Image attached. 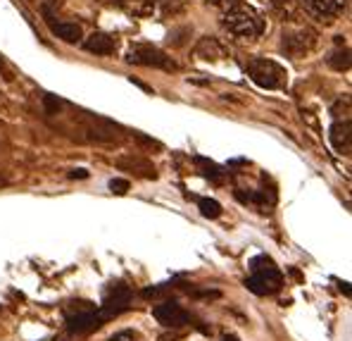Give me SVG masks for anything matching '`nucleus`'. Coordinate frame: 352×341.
I'll use <instances>...</instances> for the list:
<instances>
[{"label": "nucleus", "mask_w": 352, "mask_h": 341, "mask_svg": "<svg viewBox=\"0 0 352 341\" xmlns=\"http://www.w3.org/2000/svg\"><path fill=\"white\" fill-rule=\"evenodd\" d=\"M245 287L257 296H271L284 287V274L274 265V260L266 255H257L250 263V277L245 282Z\"/></svg>", "instance_id": "obj_1"}, {"label": "nucleus", "mask_w": 352, "mask_h": 341, "mask_svg": "<svg viewBox=\"0 0 352 341\" xmlns=\"http://www.w3.org/2000/svg\"><path fill=\"white\" fill-rule=\"evenodd\" d=\"M224 27L231 36L253 41L264 34V19L250 8H231L224 17Z\"/></svg>", "instance_id": "obj_2"}, {"label": "nucleus", "mask_w": 352, "mask_h": 341, "mask_svg": "<svg viewBox=\"0 0 352 341\" xmlns=\"http://www.w3.org/2000/svg\"><path fill=\"white\" fill-rule=\"evenodd\" d=\"M250 79L257 84L260 89H266V91H276V89H284L286 82H288V72L281 67L279 62L266 58H253L245 64Z\"/></svg>", "instance_id": "obj_3"}, {"label": "nucleus", "mask_w": 352, "mask_h": 341, "mask_svg": "<svg viewBox=\"0 0 352 341\" xmlns=\"http://www.w3.org/2000/svg\"><path fill=\"white\" fill-rule=\"evenodd\" d=\"M316 46V34L310 27L286 29L281 36V50L290 58H305Z\"/></svg>", "instance_id": "obj_4"}, {"label": "nucleus", "mask_w": 352, "mask_h": 341, "mask_svg": "<svg viewBox=\"0 0 352 341\" xmlns=\"http://www.w3.org/2000/svg\"><path fill=\"white\" fill-rule=\"evenodd\" d=\"M127 62L140 64V67H155V69H176L172 58H167L162 50L148 46V43H134L127 50Z\"/></svg>", "instance_id": "obj_5"}, {"label": "nucleus", "mask_w": 352, "mask_h": 341, "mask_svg": "<svg viewBox=\"0 0 352 341\" xmlns=\"http://www.w3.org/2000/svg\"><path fill=\"white\" fill-rule=\"evenodd\" d=\"M129 303H131V289L124 287V284H112V287L108 289V294H105L103 305L98 308L100 320L105 322V320L114 318V315H119L122 310H127Z\"/></svg>", "instance_id": "obj_6"}, {"label": "nucleus", "mask_w": 352, "mask_h": 341, "mask_svg": "<svg viewBox=\"0 0 352 341\" xmlns=\"http://www.w3.org/2000/svg\"><path fill=\"white\" fill-rule=\"evenodd\" d=\"M153 315L160 325H164L169 329H179L184 325H188V313L179 303H174V301H164V303L155 305Z\"/></svg>", "instance_id": "obj_7"}, {"label": "nucleus", "mask_w": 352, "mask_h": 341, "mask_svg": "<svg viewBox=\"0 0 352 341\" xmlns=\"http://www.w3.org/2000/svg\"><path fill=\"white\" fill-rule=\"evenodd\" d=\"M329 139H331V146H334L338 153L350 155L352 148V124L350 119H343V122H334L329 129Z\"/></svg>", "instance_id": "obj_8"}, {"label": "nucleus", "mask_w": 352, "mask_h": 341, "mask_svg": "<svg viewBox=\"0 0 352 341\" xmlns=\"http://www.w3.org/2000/svg\"><path fill=\"white\" fill-rule=\"evenodd\" d=\"M114 165H117L119 169H124V172L140 174L143 179H158V169H155V165L145 158H138V155H124V158H119Z\"/></svg>", "instance_id": "obj_9"}, {"label": "nucleus", "mask_w": 352, "mask_h": 341, "mask_svg": "<svg viewBox=\"0 0 352 341\" xmlns=\"http://www.w3.org/2000/svg\"><path fill=\"white\" fill-rule=\"evenodd\" d=\"M305 5H307V10L312 14H316V17L334 19L343 12L348 0H305Z\"/></svg>", "instance_id": "obj_10"}, {"label": "nucleus", "mask_w": 352, "mask_h": 341, "mask_svg": "<svg viewBox=\"0 0 352 341\" xmlns=\"http://www.w3.org/2000/svg\"><path fill=\"white\" fill-rule=\"evenodd\" d=\"M84 48L93 55H112L114 48H117V41L105 32H93L86 41H84Z\"/></svg>", "instance_id": "obj_11"}, {"label": "nucleus", "mask_w": 352, "mask_h": 341, "mask_svg": "<svg viewBox=\"0 0 352 341\" xmlns=\"http://www.w3.org/2000/svg\"><path fill=\"white\" fill-rule=\"evenodd\" d=\"M195 55L203 60H219V58H224V46H221L217 38L205 36V38H200L198 46H195Z\"/></svg>", "instance_id": "obj_12"}, {"label": "nucleus", "mask_w": 352, "mask_h": 341, "mask_svg": "<svg viewBox=\"0 0 352 341\" xmlns=\"http://www.w3.org/2000/svg\"><path fill=\"white\" fill-rule=\"evenodd\" d=\"M53 34L58 38H62L64 43H77L81 41V27L74 22H60V24H53Z\"/></svg>", "instance_id": "obj_13"}, {"label": "nucleus", "mask_w": 352, "mask_h": 341, "mask_svg": "<svg viewBox=\"0 0 352 341\" xmlns=\"http://www.w3.org/2000/svg\"><path fill=\"white\" fill-rule=\"evenodd\" d=\"M195 165H198L200 172H203L205 177H208L212 184H224V172H221V167H217V165H214L212 160L195 158Z\"/></svg>", "instance_id": "obj_14"}, {"label": "nucleus", "mask_w": 352, "mask_h": 341, "mask_svg": "<svg viewBox=\"0 0 352 341\" xmlns=\"http://www.w3.org/2000/svg\"><path fill=\"white\" fill-rule=\"evenodd\" d=\"M326 62L336 69V72H348L350 69V50H334V53L326 58Z\"/></svg>", "instance_id": "obj_15"}, {"label": "nucleus", "mask_w": 352, "mask_h": 341, "mask_svg": "<svg viewBox=\"0 0 352 341\" xmlns=\"http://www.w3.org/2000/svg\"><path fill=\"white\" fill-rule=\"evenodd\" d=\"M198 208L203 213V217L208 220H217L221 215V205L214 198H198Z\"/></svg>", "instance_id": "obj_16"}, {"label": "nucleus", "mask_w": 352, "mask_h": 341, "mask_svg": "<svg viewBox=\"0 0 352 341\" xmlns=\"http://www.w3.org/2000/svg\"><path fill=\"white\" fill-rule=\"evenodd\" d=\"M95 305L88 303V301H72V303H67V308H64V318H69V315H79V313H86V310H93Z\"/></svg>", "instance_id": "obj_17"}, {"label": "nucleus", "mask_w": 352, "mask_h": 341, "mask_svg": "<svg viewBox=\"0 0 352 341\" xmlns=\"http://www.w3.org/2000/svg\"><path fill=\"white\" fill-rule=\"evenodd\" d=\"M131 189V184H129V179H119V177H114L112 182H110V191L112 193H117V196H124Z\"/></svg>", "instance_id": "obj_18"}, {"label": "nucleus", "mask_w": 352, "mask_h": 341, "mask_svg": "<svg viewBox=\"0 0 352 341\" xmlns=\"http://www.w3.org/2000/svg\"><path fill=\"white\" fill-rule=\"evenodd\" d=\"M110 341H138V337H136L134 332H119V334H114Z\"/></svg>", "instance_id": "obj_19"}, {"label": "nucleus", "mask_w": 352, "mask_h": 341, "mask_svg": "<svg viewBox=\"0 0 352 341\" xmlns=\"http://www.w3.org/2000/svg\"><path fill=\"white\" fill-rule=\"evenodd\" d=\"M45 105H48L50 113H58L60 110V100H55L53 96H45Z\"/></svg>", "instance_id": "obj_20"}, {"label": "nucleus", "mask_w": 352, "mask_h": 341, "mask_svg": "<svg viewBox=\"0 0 352 341\" xmlns=\"http://www.w3.org/2000/svg\"><path fill=\"white\" fill-rule=\"evenodd\" d=\"M69 179H88V172L86 169H72V172H69Z\"/></svg>", "instance_id": "obj_21"}, {"label": "nucleus", "mask_w": 352, "mask_h": 341, "mask_svg": "<svg viewBox=\"0 0 352 341\" xmlns=\"http://www.w3.org/2000/svg\"><path fill=\"white\" fill-rule=\"evenodd\" d=\"M0 74H3V77L8 79V82H10V79H12V77H10V72H8V67H5V60H3V55H0Z\"/></svg>", "instance_id": "obj_22"}, {"label": "nucleus", "mask_w": 352, "mask_h": 341, "mask_svg": "<svg viewBox=\"0 0 352 341\" xmlns=\"http://www.w3.org/2000/svg\"><path fill=\"white\" fill-rule=\"evenodd\" d=\"M131 84H136V86H138V89H143V91H153V89H150V86H145L143 82H138V79H134V77H131Z\"/></svg>", "instance_id": "obj_23"}, {"label": "nucleus", "mask_w": 352, "mask_h": 341, "mask_svg": "<svg viewBox=\"0 0 352 341\" xmlns=\"http://www.w3.org/2000/svg\"><path fill=\"white\" fill-rule=\"evenodd\" d=\"M208 3H212V5H234L236 0H208Z\"/></svg>", "instance_id": "obj_24"}, {"label": "nucleus", "mask_w": 352, "mask_h": 341, "mask_svg": "<svg viewBox=\"0 0 352 341\" xmlns=\"http://www.w3.org/2000/svg\"><path fill=\"white\" fill-rule=\"evenodd\" d=\"M5 184H8V177H3V174H0V187H5Z\"/></svg>", "instance_id": "obj_25"}, {"label": "nucleus", "mask_w": 352, "mask_h": 341, "mask_svg": "<svg viewBox=\"0 0 352 341\" xmlns=\"http://www.w3.org/2000/svg\"><path fill=\"white\" fill-rule=\"evenodd\" d=\"M221 341H238V337H231V334H229V337H224Z\"/></svg>", "instance_id": "obj_26"}]
</instances>
